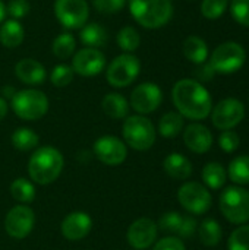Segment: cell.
<instances>
[{
    "label": "cell",
    "instance_id": "cell-17",
    "mask_svg": "<svg viewBox=\"0 0 249 250\" xmlns=\"http://www.w3.org/2000/svg\"><path fill=\"white\" fill-rule=\"evenodd\" d=\"M92 229V220L87 212H70L62 221V234L69 242H79L88 236Z\"/></svg>",
    "mask_w": 249,
    "mask_h": 250
},
{
    "label": "cell",
    "instance_id": "cell-2",
    "mask_svg": "<svg viewBox=\"0 0 249 250\" xmlns=\"http://www.w3.org/2000/svg\"><path fill=\"white\" fill-rule=\"evenodd\" d=\"M63 155L53 146H41L31 155L28 163V174L37 185H50L60 176L63 170Z\"/></svg>",
    "mask_w": 249,
    "mask_h": 250
},
{
    "label": "cell",
    "instance_id": "cell-33",
    "mask_svg": "<svg viewBox=\"0 0 249 250\" xmlns=\"http://www.w3.org/2000/svg\"><path fill=\"white\" fill-rule=\"evenodd\" d=\"M73 69L69 64H57L50 73V81L54 86L63 88L73 81Z\"/></svg>",
    "mask_w": 249,
    "mask_h": 250
},
{
    "label": "cell",
    "instance_id": "cell-19",
    "mask_svg": "<svg viewBox=\"0 0 249 250\" xmlns=\"http://www.w3.org/2000/svg\"><path fill=\"white\" fill-rule=\"evenodd\" d=\"M15 73L18 79L28 85H40L45 81L44 66L34 59H22L15 66Z\"/></svg>",
    "mask_w": 249,
    "mask_h": 250
},
{
    "label": "cell",
    "instance_id": "cell-35",
    "mask_svg": "<svg viewBox=\"0 0 249 250\" xmlns=\"http://www.w3.org/2000/svg\"><path fill=\"white\" fill-rule=\"evenodd\" d=\"M229 0H204L201 4V12L208 19L220 18L227 9Z\"/></svg>",
    "mask_w": 249,
    "mask_h": 250
},
{
    "label": "cell",
    "instance_id": "cell-40",
    "mask_svg": "<svg viewBox=\"0 0 249 250\" xmlns=\"http://www.w3.org/2000/svg\"><path fill=\"white\" fill-rule=\"evenodd\" d=\"M29 9L31 6L26 0H12L6 7V13L12 16V19H21L29 13Z\"/></svg>",
    "mask_w": 249,
    "mask_h": 250
},
{
    "label": "cell",
    "instance_id": "cell-10",
    "mask_svg": "<svg viewBox=\"0 0 249 250\" xmlns=\"http://www.w3.org/2000/svg\"><path fill=\"white\" fill-rule=\"evenodd\" d=\"M54 13L57 21L68 29H81L90 16L85 0H56Z\"/></svg>",
    "mask_w": 249,
    "mask_h": 250
},
{
    "label": "cell",
    "instance_id": "cell-5",
    "mask_svg": "<svg viewBox=\"0 0 249 250\" xmlns=\"http://www.w3.org/2000/svg\"><path fill=\"white\" fill-rule=\"evenodd\" d=\"M220 211L232 224L249 221V192L239 186H230L220 195Z\"/></svg>",
    "mask_w": 249,
    "mask_h": 250
},
{
    "label": "cell",
    "instance_id": "cell-26",
    "mask_svg": "<svg viewBox=\"0 0 249 250\" xmlns=\"http://www.w3.org/2000/svg\"><path fill=\"white\" fill-rule=\"evenodd\" d=\"M226 179H227V173L225 167L219 163H208L203 168V180L213 190L223 188L226 183Z\"/></svg>",
    "mask_w": 249,
    "mask_h": 250
},
{
    "label": "cell",
    "instance_id": "cell-4",
    "mask_svg": "<svg viewBox=\"0 0 249 250\" xmlns=\"http://www.w3.org/2000/svg\"><path fill=\"white\" fill-rule=\"evenodd\" d=\"M12 110L22 120H38L48 110V98L38 89H22L10 100Z\"/></svg>",
    "mask_w": 249,
    "mask_h": 250
},
{
    "label": "cell",
    "instance_id": "cell-47",
    "mask_svg": "<svg viewBox=\"0 0 249 250\" xmlns=\"http://www.w3.org/2000/svg\"><path fill=\"white\" fill-rule=\"evenodd\" d=\"M26 1H28V0H26Z\"/></svg>",
    "mask_w": 249,
    "mask_h": 250
},
{
    "label": "cell",
    "instance_id": "cell-9",
    "mask_svg": "<svg viewBox=\"0 0 249 250\" xmlns=\"http://www.w3.org/2000/svg\"><path fill=\"white\" fill-rule=\"evenodd\" d=\"M179 204L194 215H203L211 208V195L205 186L197 182H188L178 192Z\"/></svg>",
    "mask_w": 249,
    "mask_h": 250
},
{
    "label": "cell",
    "instance_id": "cell-39",
    "mask_svg": "<svg viewBox=\"0 0 249 250\" xmlns=\"http://www.w3.org/2000/svg\"><path fill=\"white\" fill-rule=\"evenodd\" d=\"M219 144H220V148L225 152L230 154V152H235L239 148L241 139H239V135L236 132H233V130H223V133L219 138Z\"/></svg>",
    "mask_w": 249,
    "mask_h": 250
},
{
    "label": "cell",
    "instance_id": "cell-14",
    "mask_svg": "<svg viewBox=\"0 0 249 250\" xmlns=\"http://www.w3.org/2000/svg\"><path fill=\"white\" fill-rule=\"evenodd\" d=\"M94 154L101 163L107 166H119L126 160L128 148L119 138L106 135L95 141Z\"/></svg>",
    "mask_w": 249,
    "mask_h": 250
},
{
    "label": "cell",
    "instance_id": "cell-22",
    "mask_svg": "<svg viewBox=\"0 0 249 250\" xmlns=\"http://www.w3.org/2000/svg\"><path fill=\"white\" fill-rule=\"evenodd\" d=\"M79 40L82 41L84 45H87L90 48H98L107 42L109 35H107V31L100 23L91 22V23H85L81 28Z\"/></svg>",
    "mask_w": 249,
    "mask_h": 250
},
{
    "label": "cell",
    "instance_id": "cell-46",
    "mask_svg": "<svg viewBox=\"0 0 249 250\" xmlns=\"http://www.w3.org/2000/svg\"><path fill=\"white\" fill-rule=\"evenodd\" d=\"M6 15H7V13H6V6H4V3L0 0V23L3 22V19H4Z\"/></svg>",
    "mask_w": 249,
    "mask_h": 250
},
{
    "label": "cell",
    "instance_id": "cell-28",
    "mask_svg": "<svg viewBox=\"0 0 249 250\" xmlns=\"http://www.w3.org/2000/svg\"><path fill=\"white\" fill-rule=\"evenodd\" d=\"M10 141H12L13 148L19 149V151H31V149L37 148V145L40 142V138L32 129L19 127L12 133Z\"/></svg>",
    "mask_w": 249,
    "mask_h": 250
},
{
    "label": "cell",
    "instance_id": "cell-25",
    "mask_svg": "<svg viewBox=\"0 0 249 250\" xmlns=\"http://www.w3.org/2000/svg\"><path fill=\"white\" fill-rule=\"evenodd\" d=\"M198 234H200V240L203 245L208 248H214L220 243L223 231H222V226L216 220L207 218L201 223L198 229Z\"/></svg>",
    "mask_w": 249,
    "mask_h": 250
},
{
    "label": "cell",
    "instance_id": "cell-31",
    "mask_svg": "<svg viewBox=\"0 0 249 250\" xmlns=\"http://www.w3.org/2000/svg\"><path fill=\"white\" fill-rule=\"evenodd\" d=\"M75 47H76V41H75L73 35L69 34V32H63V34L56 37V40L53 41L51 48H53V54L57 59L66 60L73 54Z\"/></svg>",
    "mask_w": 249,
    "mask_h": 250
},
{
    "label": "cell",
    "instance_id": "cell-8",
    "mask_svg": "<svg viewBox=\"0 0 249 250\" xmlns=\"http://www.w3.org/2000/svg\"><path fill=\"white\" fill-rule=\"evenodd\" d=\"M141 63L136 56L125 53L117 56L107 67V82L114 88H125L131 85L139 75Z\"/></svg>",
    "mask_w": 249,
    "mask_h": 250
},
{
    "label": "cell",
    "instance_id": "cell-21",
    "mask_svg": "<svg viewBox=\"0 0 249 250\" xmlns=\"http://www.w3.org/2000/svg\"><path fill=\"white\" fill-rule=\"evenodd\" d=\"M25 38L23 26L16 19H9L0 26V42L7 48H15L22 44Z\"/></svg>",
    "mask_w": 249,
    "mask_h": 250
},
{
    "label": "cell",
    "instance_id": "cell-30",
    "mask_svg": "<svg viewBox=\"0 0 249 250\" xmlns=\"http://www.w3.org/2000/svg\"><path fill=\"white\" fill-rule=\"evenodd\" d=\"M10 195L13 196V199L25 205L35 199V188L29 180L19 177L10 183Z\"/></svg>",
    "mask_w": 249,
    "mask_h": 250
},
{
    "label": "cell",
    "instance_id": "cell-24",
    "mask_svg": "<svg viewBox=\"0 0 249 250\" xmlns=\"http://www.w3.org/2000/svg\"><path fill=\"white\" fill-rule=\"evenodd\" d=\"M183 54L189 62L195 64H201L208 57V47L203 38L191 35L183 42Z\"/></svg>",
    "mask_w": 249,
    "mask_h": 250
},
{
    "label": "cell",
    "instance_id": "cell-13",
    "mask_svg": "<svg viewBox=\"0 0 249 250\" xmlns=\"http://www.w3.org/2000/svg\"><path fill=\"white\" fill-rule=\"evenodd\" d=\"M163 101V92L158 85L144 82L138 85L131 94V107L139 114H150L156 111Z\"/></svg>",
    "mask_w": 249,
    "mask_h": 250
},
{
    "label": "cell",
    "instance_id": "cell-34",
    "mask_svg": "<svg viewBox=\"0 0 249 250\" xmlns=\"http://www.w3.org/2000/svg\"><path fill=\"white\" fill-rule=\"evenodd\" d=\"M229 250H249V226L238 227L229 237Z\"/></svg>",
    "mask_w": 249,
    "mask_h": 250
},
{
    "label": "cell",
    "instance_id": "cell-32",
    "mask_svg": "<svg viewBox=\"0 0 249 250\" xmlns=\"http://www.w3.org/2000/svg\"><path fill=\"white\" fill-rule=\"evenodd\" d=\"M117 45L126 51V53H132L135 51L138 47H139V42H141V37H139V32L132 28V26H125L119 31L117 37Z\"/></svg>",
    "mask_w": 249,
    "mask_h": 250
},
{
    "label": "cell",
    "instance_id": "cell-18",
    "mask_svg": "<svg viewBox=\"0 0 249 250\" xmlns=\"http://www.w3.org/2000/svg\"><path fill=\"white\" fill-rule=\"evenodd\" d=\"M183 142L192 152L204 154L210 151L213 145V135L207 126L200 123H192L185 129Z\"/></svg>",
    "mask_w": 249,
    "mask_h": 250
},
{
    "label": "cell",
    "instance_id": "cell-29",
    "mask_svg": "<svg viewBox=\"0 0 249 250\" xmlns=\"http://www.w3.org/2000/svg\"><path fill=\"white\" fill-rule=\"evenodd\" d=\"M227 174L230 180L236 185L249 183V155H239L233 158L229 164Z\"/></svg>",
    "mask_w": 249,
    "mask_h": 250
},
{
    "label": "cell",
    "instance_id": "cell-15",
    "mask_svg": "<svg viewBox=\"0 0 249 250\" xmlns=\"http://www.w3.org/2000/svg\"><path fill=\"white\" fill-rule=\"evenodd\" d=\"M104 66H106V56L98 48L85 47L79 50L72 60L73 72L85 78L101 73Z\"/></svg>",
    "mask_w": 249,
    "mask_h": 250
},
{
    "label": "cell",
    "instance_id": "cell-44",
    "mask_svg": "<svg viewBox=\"0 0 249 250\" xmlns=\"http://www.w3.org/2000/svg\"><path fill=\"white\" fill-rule=\"evenodd\" d=\"M7 114V103L4 98L0 97V120L4 119V116Z\"/></svg>",
    "mask_w": 249,
    "mask_h": 250
},
{
    "label": "cell",
    "instance_id": "cell-36",
    "mask_svg": "<svg viewBox=\"0 0 249 250\" xmlns=\"http://www.w3.org/2000/svg\"><path fill=\"white\" fill-rule=\"evenodd\" d=\"M182 220L183 217L179 214V212H167L164 214L160 221H158V229L161 231H167V233H176L179 231L181 229V224H182Z\"/></svg>",
    "mask_w": 249,
    "mask_h": 250
},
{
    "label": "cell",
    "instance_id": "cell-1",
    "mask_svg": "<svg viewBox=\"0 0 249 250\" xmlns=\"http://www.w3.org/2000/svg\"><path fill=\"white\" fill-rule=\"evenodd\" d=\"M172 98L179 114L191 120L205 119L213 107L208 91L194 79H182L176 82L172 91Z\"/></svg>",
    "mask_w": 249,
    "mask_h": 250
},
{
    "label": "cell",
    "instance_id": "cell-7",
    "mask_svg": "<svg viewBox=\"0 0 249 250\" xmlns=\"http://www.w3.org/2000/svg\"><path fill=\"white\" fill-rule=\"evenodd\" d=\"M247 59V53L242 45L238 42L229 41L220 44L210 57V66L214 69V72L219 73H233L239 70Z\"/></svg>",
    "mask_w": 249,
    "mask_h": 250
},
{
    "label": "cell",
    "instance_id": "cell-16",
    "mask_svg": "<svg viewBox=\"0 0 249 250\" xmlns=\"http://www.w3.org/2000/svg\"><path fill=\"white\" fill-rule=\"evenodd\" d=\"M157 224L150 218H139L134 221L126 233L128 243L136 250L148 249L157 239Z\"/></svg>",
    "mask_w": 249,
    "mask_h": 250
},
{
    "label": "cell",
    "instance_id": "cell-27",
    "mask_svg": "<svg viewBox=\"0 0 249 250\" xmlns=\"http://www.w3.org/2000/svg\"><path fill=\"white\" fill-rule=\"evenodd\" d=\"M183 129V117L179 113H166L158 122V132L163 138H176Z\"/></svg>",
    "mask_w": 249,
    "mask_h": 250
},
{
    "label": "cell",
    "instance_id": "cell-20",
    "mask_svg": "<svg viewBox=\"0 0 249 250\" xmlns=\"http://www.w3.org/2000/svg\"><path fill=\"white\" fill-rule=\"evenodd\" d=\"M163 168L169 177L175 180H186L192 174V164L191 161L178 152L169 154L163 161Z\"/></svg>",
    "mask_w": 249,
    "mask_h": 250
},
{
    "label": "cell",
    "instance_id": "cell-45",
    "mask_svg": "<svg viewBox=\"0 0 249 250\" xmlns=\"http://www.w3.org/2000/svg\"><path fill=\"white\" fill-rule=\"evenodd\" d=\"M1 92H3V95H4L6 98H10V100H12V97L15 95V89H13V86H4V88L1 89Z\"/></svg>",
    "mask_w": 249,
    "mask_h": 250
},
{
    "label": "cell",
    "instance_id": "cell-23",
    "mask_svg": "<svg viewBox=\"0 0 249 250\" xmlns=\"http://www.w3.org/2000/svg\"><path fill=\"white\" fill-rule=\"evenodd\" d=\"M101 107H103V111L112 119H123L129 113L128 100L122 94H116V92L104 95Z\"/></svg>",
    "mask_w": 249,
    "mask_h": 250
},
{
    "label": "cell",
    "instance_id": "cell-11",
    "mask_svg": "<svg viewBox=\"0 0 249 250\" xmlns=\"http://www.w3.org/2000/svg\"><path fill=\"white\" fill-rule=\"evenodd\" d=\"M34 224H35V214L26 205L13 207L4 218L6 233L16 240L25 239L32 231Z\"/></svg>",
    "mask_w": 249,
    "mask_h": 250
},
{
    "label": "cell",
    "instance_id": "cell-38",
    "mask_svg": "<svg viewBox=\"0 0 249 250\" xmlns=\"http://www.w3.org/2000/svg\"><path fill=\"white\" fill-rule=\"evenodd\" d=\"M92 4L100 13L113 15L125 7L126 0H92Z\"/></svg>",
    "mask_w": 249,
    "mask_h": 250
},
{
    "label": "cell",
    "instance_id": "cell-42",
    "mask_svg": "<svg viewBox=\"0 0 249 250\" xmlns=\"http://www.w3.org/2000/svg\"><path fill=\"white\" fill-rule=\"evenodd\" d=\"M197 227H198V224H197V220H195L194 217H189V215H188V217H183L178 234H179V237L189 239V237H192V236L195 234Z\"/></svg>",
    "mask_w": 249,
    "mask_h": 250
},
{
    "label": "cell",
    "instance_id": "cell-6",
    "mask_svg": "<svg viewBox=\"0 0 249 250\" xmlns=\"http://www.w3.org/2000/svg\"><path fill=\"white\" fill-rule=\"evenodd\" d=\"M123 138L131 148L147 151L156 142L154 125L144 116H129L123 123Z\"/></svg>",
    "mask_w": 249,
    "mask_h": 250
},
{
    "label": "cell",
    "instance_id": "cell-41",
    "mask_svg": "<svg viewBox=\"0 0 249 250\" xmlns=\"http://www.w3.org/2000/svg\"><path fill=\"white\" fill-rule=\"evenodd\" d=\"M153 250H186L185 245L178 237H164L158 240Z\"/></svg>",
    "mask_w": 249,
    "mask_h": 250
},
{
    "label": "cell",
    "instance_id": "cell-12",
    "mask_svg": "<svg viewBox=\"0 0 249 250\" xmlns=\"http://www.w3.org/2000/svg\"><path fill=\"white\" fill-rule=\"evenodd\" d=\"M245 117V107L236 98L222 100L213 110V125L220 130H232Z\"/></svg>",
    "mask_w": 249,
    "mask_h": 250
},
{
    "label": "cell",
    "instance_id": "cell-3",
    "mask_svg": "<svg viewBox=\"0 0 249 250\" xmlns=\"http://www.w3.org/2000/svg\"><path fill=\"white\" fill-rule=\"evenodd\" d=\"M129 10L134 19L148 29L166 25L173 15L170 0H129Z\"/></svg>",
    "mask_w": 249,
    "mask_h": 250
},
{
    "label": "cell",
    "instance_id": "cell-37",
    "mask_svg": "<svg viewBox=\"0 0 249 250\" xmlns=\"http://www.w3.org/2000/svg\"><path fill=\"white\" fill-rule=\"evenodd\" d=\"M230 10L238 23L249 26V0H233Z\"/></svg>",
    "mask_w": 249,
    "mask_h": 250
},
{
    "label": "cell",
    "instance_id": "cell-43",
    "mask_svg": "<svg viewBox=\"0 0 249 250\" xmlns=\"http://www.w3.org/2000/svg\"><path fill=\"white\" fill-rule=\"evenodd\" d=\"M195 78L198 79V81H203V82H208V81H211L213 79V76H214V69L210 66V63H201L197 69H195Z\"/></svg>",
    "mask_w": 249,
    "mask_h": 250
}]
</instances>
